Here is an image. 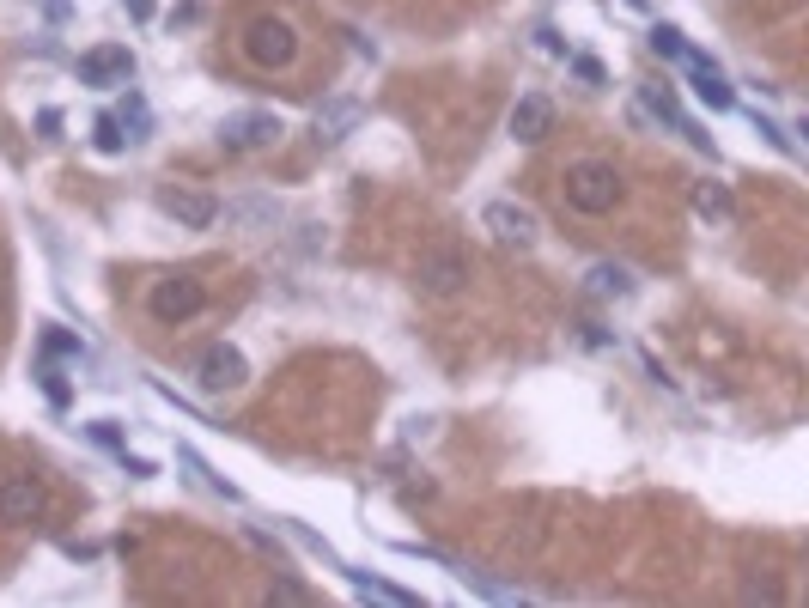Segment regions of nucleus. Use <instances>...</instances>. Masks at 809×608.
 <instances>
[{
    "label": "nucleus",
    "mask_w": 809,
    "mask_h": 608,
    "mask_svg": "<svg viewBox=\"0 0 809 608\" xmlns=\"http://www.w3.org/2000/svg\"><path fill=\"white\" fill-rule=\"evenodd\" d=\"M621 195H627V183H621V171H615L609 159H578V165L566 171V207H572V213L603 219V213L621 207Z\"/></svg>",
    "instance_id": "obj_1"
},
{
    "label": "nucleus",
    "mask_w": 809,
    "mask_h": 608,
    "mask_svg": "<svg viewBox=\"0 0 809 608\" xmlns=\"http://www.w3.org/2000/svg\"><path fill=\"white\" fill-rule=\"evenodd\" d=\"M238 43H244V55H250L256 67H292V55H299V31H292L280 13H262V19H250Z\"/></svg>",
    "instance_id": "obj_2"
},
{
    "label": "nucleus",
    "mask_w": 809,
    "mask_h": 608,
    "mask_svg": "<svg viewBox=\"0 0 809 608\" xmlns=\"http://www.w3.org/2000/svg\"><path fill=\"white\" fill-rule=\"evenodd\" d=\"M201 304H207V286L189 280V274H171V280H159L153 292H146V311H153L159 323H189V317H201Z\"/></svg>",
    "instance_id": "obj_3"
},
{
    "label": "nucleus",
    "mask_w": 809,
    "mask_h": 608,
    "mask_svg": "<svg viewBox=\"0 0 809 608\" xmlns=\"http://www.w3.org/2000/svg\"><path fill=\"white\" fill-rule=\"evenodd\" d=\"M414 286H420L426 298L463 292V286H469V256H463V250H432V256H420V262H414Z\"/></svg>",
    "instance_id": "obj_4"
},
{
    "label": "nucleus",
    "mask_w": 809,
    "mask_h": 608,
    "mask_svg": "<svg viewBox=\"0 0 809 608\" xmlns=\"http://www.w3.org/2000/svg\"><path fill=\"white\" fill-rule=\"evenodd\" d=\"M280 140V116L274 110H238L219 122V146H232V152H256V146H274Z\"/></svg>",
    "instance_id": "obj_5"
},
{
    "label": "nucleus",
    "mask_w": 809,
    "mask_h": 608,
    "mask_svg": "<svg viewBox=\"0 0 809 608\" xmlns=\"http://www.w3.org/2000/svg\"><path fill=\"white\" fill-rule=\"evenodd\" d=\"M49 511V493H43V481L37 475H7L0 481V523H37Z\"/></svg>",
    "instance_id": "obj_6"
},
{
    "label": "nucleus",
    "mask_w": 809,
    "mask_h": 608,
    "mask_svg": "<svg viewBox=\"0 0 809 608\" xmlns=\"http://www.w3.org/2000/svg\"><path fill=\"white\" fill-rule=\"evenodd\" d=\"M481 225H487L499 244H518V250H530V244H536V232H542L536 213H530V207H518V201H487V207H481Z\"/></svg>",
    "instance_id": "obj_7"
},
{
    "label": "nucleus",
    "mask_w": 809,
    "mask_h": 608,
    "mask_svg": "<svg viewBox=\"0 0 809 608\" xmlns=\"http://www.w3.org/2000/svg\"><path fill=\"white\" fill-rule=\"evenodd\" d=\"M128 80H134V49L98 43L80 55V86H128Z\"/></svg>",
    "instance_id": "obj_8"
},
{
    "label": "nucleus",
    "mask_w": 809,
    "mask_h": 608,
    "mask_svg": "<svg viewBox=\"0 0 809 608\" xmlns=\"http://www.w3.org/2000/svg\"><path fill=\"white\" fill-rule=\"evenodd\" d=\"M244 377H250V365H244V353L232 341H213L201 353V390H238Z\"/></svg>",
    "instance_id": "obj_9"
},
{
    "label": "nucleus",
    "mask_w": 809,
    "mask_h": 608,
    "mask_svg": "<svg viewBox=\"0 0 809 608\" xmlns=\"http://www.w3.org/2000/svg\"><path fill=\"white\" fill-rule=\"evenodd\" d=\"M159 207H165L177 225H189V232H201V225H213V219H219V201H213V195H201V189H177V183H165V189H159Z\"/></svg>",
    "instance_id": "obj_10"
},
{
    "label": "nucleus",
    "mask_w": 809,
    "mask_h": 608,
    "mask_svg": "<svg viewBox=\"0 0 809 608\" xmlns=\"http://www.w3.org/2000/svg\"><path fill=\"white\" fill-rule=\"evenodd\" d=\"M511 140H524V146H536V140H548L554 134V104L542 98V92H530V98H518L511 104Z\"/></svg>",
    "instance_id": "obj_11"
},
{
    "label": "nucleus",
    "mask_w": 809,
    "mask_h": 608,
    "mask_svg": "<svg viewBox=\"0 0 809 608\" xmlns=\"http://www.w3.org/2000/svg\"><path fill=\"white\" fill-rule=\"evenodd\" d=\"M688 86H694V98L712 104V110H730V104H737V92L724 86V73H718L706 55H694V49H688Z\"/></svg>",
    "instance_id": "obj_12"
},
{
    "label": "nucleus",
    "mask_w": 809,
    "mask_h": 608,
    "mask_svg": "<svg viewBox=\"0 0 809 608\" xmlns=\"http://www.w3.org/2000/svg\"><path fill=\"white\" fill-rule=\"evenodd\" d=\"M359 128V104L353 98H329V104H317V134L323 140H347Z\"/></svg>",
    "instance_id": "obj_13"
},
{
    "label": "nucleus",
    "mask_w": 809,
    "mask_h": 608,
    "mask_svg": "<svg viewBox=\"0 0 809 608\" xmlns=\"http://www.w3.org/2000/svg\"><path fill=\"white\" fill-rule=\"evenodd\" d=\"M591 292H597V298H627V292H633V274H627L621 262H597V268H591Z\"/></svg>",
    "instance_id": "obj_14"
},
{
    "label": "nucleus",
    "mask_w": 809,
    "mask_h": 608,
    "mask_svg": "<svg viewBox=\"0 0 809 608\" xmlns=\"http://www.w3.org/2000/svg\"><path fill=\"white\" fill-rule=\"evenodd\" d=\"M347 578H353V590H365V596H378V602H396V608H414V596L408 590H396V584H384V578H372V572H353V566H341Z\"/></svg>",
    "instance_id": "obj_15"
},
{
    "label": "nucleus",
    "mask_w": 809,
    "mask_h": 608,
    "mask_svg": "<svg viewBox=\"0 0 809 608\" xmlns=\"http://www.w3.org/2000/svg\"><path fill=\"white\" fill-rule=\"evenodd\" d=\"M651 55H664V61H688V43L676 25H651Z\"/></svg>",
    "instance_id": "obj_16"
},
{
    "label": "nucleus",
    "mask_w": 809,
    "mask_h": 608,
    "mask_svg": "<svg viewBox=\"0 0 809 608\" xmlns=\"http://www.w3.org/2000/svg\"><path fill=\"white\" fill-rule=\"evenodd\" d=\"M43 353H55V359H86V341L80 335H67V329H43Z\"/></svg>",
    "instance_id": "obj_17"
},
{
    "label": "nucleus",
    "mask_w": 809,
    "mask_h": 608,
    "mask_svg": "<svg viewBox=\"0 0 809 608\" xmlns=\"http://www.w3.org/2000/svg\"><path fill=\"white\" fill-rule=\"evenodd\" d=\"M694 207H700L706 219H724V213H730V189H724V183H700V189H694Z\"/></svg>",
    "instance_id": "obj_18"
},
{
    "label": "nucleus",
    "mask_w": 809,
    "mask_h": 608,
    "mask_svg": "<svg viewBox=\"0 0 809 608\" xmlns=\"http://www.w3.org/2000/svg\"><path fill=\"white\" fill-rule=\"evenodd\" d=\"M219 213H226L232 225H256V219H274L280 207L274 201H232V207H219Z\"/></svg>",
    "instance_id": "obj_19"
},
{
    "label": "nucleus",
    "mask_w": 809,
    "mask_h": 608,
    "mask_svg": "<svg viewBox=\"0 0 809 608\" xmlns=\"http://www.w3.org/2000/svg\"><path fill=\"white\" fill-rule=\"evenodd\" d=\"M116 122L128 128V140H140V134H146V122H153V116H146V104H140V98L128 92V104H122V116H116Z\"/></svg>",
    "instance_id": "obj_20"
},
{
    "label": "nucleus",
    "mask_w": 809,
    "mask_h": 608,
    "mask_svg": "<svg viewBox=\"0 0 809 608\" xmlns=\"http://www.w3.org/2000/svg\"><path fill=\"white\" fill-rule=\"evenodd\" d=\"M749 122H755V134H767V140H773V146H779V152H785V159H791V152H797V140H791V134H785V128H779V122H773V116H761V110H755V116H749Z\"/></svg>",
    "instance_id": "obj_21"
},
{
    "label": "nucleus",
    "mask_w": 809,
    "mask_h": 608,
    "mask_svg": "<svg viewBox=\"0 0 809 608\" xmlns=\"http://www.w3.org/2000/svg\"><path fill=\"white\" fill-rule=\"evenodd\" d=\"M92 140H98V152H122V140H128V134H122V122H116V116H98Z\"/></svg>",
    "instance_id": "obj_22"
},
{
    "label": "nucleus",
    "mask_w": 809,
    "mask_h": 608,
    "mask_svg": "<svg viewBox=\"0 0 809 608\" xmlns=\"http://www.w3.org/2000/svg\"><path fill=\"white\" fill-rule=\"evenodd\" d=\"M572 73H578L584 86H603V80H609V73H603V67L591 61V55H572Z\"/></svg>",
    "instance_id": "obj_23"
},
{
    "label": "nucleus",
    "mask_w": 809,
    "mask_h": 608,
    "mask_svg": "<svg viewBox=\"0 0 809 608\" xmlns=\"http://www.w3.org/2000/svg\"><path fill=\"white\" fill-rule=\"evenodd\" d=\"M43 396H49V402H55V408H61V402H67V384H61V377H55V371H43Z\"/></svg>",
    "instance_id": "obj_24"
},
{
    "label": "nucleus",
    "mask_w": 809,
    "mask_h": 608,
    "mask_svg": "<svg viewBox=\"0 0 809 608\" xmlns=\"http://www.w3.org/2000/svg\"><path fill=\"white\" fill-rule=\"evenodd\" d=\"M92 438H98V444H110V450H122V432H116L110 420H98V426H92Z\"/></svg>",
    "instance_id": "obj_25"
},
{
    "label": "nucleus",
    "mask_w": 809,
    "mask_h": 608,
    "mask_svg": "<svg viewBox=\"0 0 809 608\" xmlns=\"http://www.w3.org/2000/svg\"><path fill=\"white\" fill-rule=\"evenodd\" d=\"M274 596H280V602H305V584H292V578H280V584H274Z\"/></svg>",
    "instance_id": "obj_26"
},
{
    "label": "nucleus",
    "mask_w": 809,
    "mask_h": 608,
    "mask_svg": "<svg viewBox=\"0 0 809 608\" xmlns=\"http://www.w3.org/2000/svg\"><path fill=\"white\" fill-rule=\"evenodd\" d=\"M122 7H128V19H140V25L153 19V0H122Z\"/></svg>",
    "instance_id": "obj_27"
}]
</instances>
